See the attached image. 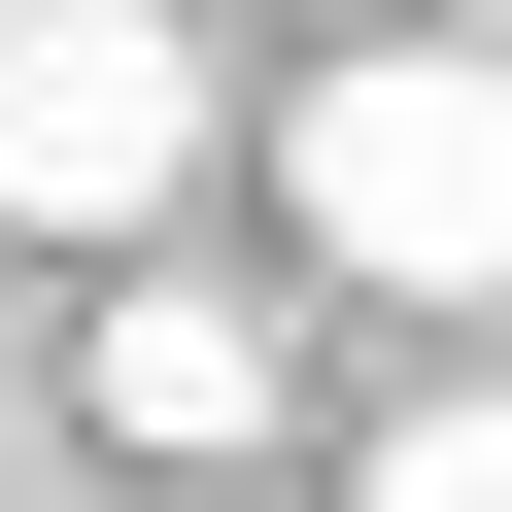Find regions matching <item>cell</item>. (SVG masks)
I'll use <instances>...</instances> for the list:
<instances>
[{
    "instance_id": "obj_2",
    "label": "cell",
    "mask_w": 512,
    "mask_h": 512,
    "mask_svg": "<svg viewBox=\"0 0 512 512\" xmlns=\"http://www.w3.org/2000/svg\"><path fill=\"white\" fill-rule=\"evenodd\" d=\"M171 171H205L171 0H0V239H171Z\"/></svg>"
},
{
    "instance_id": "obj_4",
    "label": "cell",
    "mask_w": 512,
    "mask_h": 512,
    "mask_svg": "<svg viewBox=\"0 0 512 512\" xmlns=\"http://www.w3.org/2000/svg\"><path fill=\"white\" fill-rule=\"evenodd\" d=\"M376 512H512V376H444V410L376 444Z\"/></svg>"
},
{
    "instance_id": "obj_1",
    "label": "cell",
    "mask_w": 512,
    "mask_h": 512,
    "mask_svg": "<svg viewBox=\"0 0 512 512\" xmlns=\"http://www.w3.org/2000/svg\"><path fill=\"white\" fill-rule=\"evenodd\" d=\"M274 205L342 239L376 308H512V35H376L274 103Z\"/></svg>"
},
{
    "instance_id": "obj_3",
    "label": "cell",
    "mask_w": 512,
    "mask_h": 512,
    "mask_svg": "<svg viewBox=\"0 0 512 512\" xmlns=\"http://www.w3.org/2000/svg\"><path fill=\"white\" fill-rule=\"evenodd\" d=\"M103 444H171V478L274 444V308H239V274H137V308H103Z\"/></svg>"
},
{
    "instance_id": "obj_5",
    "label": "cell",
    "mask_w": 512,
    "mask_h": 512,
    "mask_svg": "<svg viewBox=\"0 0 512 512\" xmlns=\"http://www.w3.org/2000/svg\"><path fill=\"white\" fill-rule=\"evenodd\" d=\"M444 35H512V0H444Z\"/></svg>"
}]
</instances>
